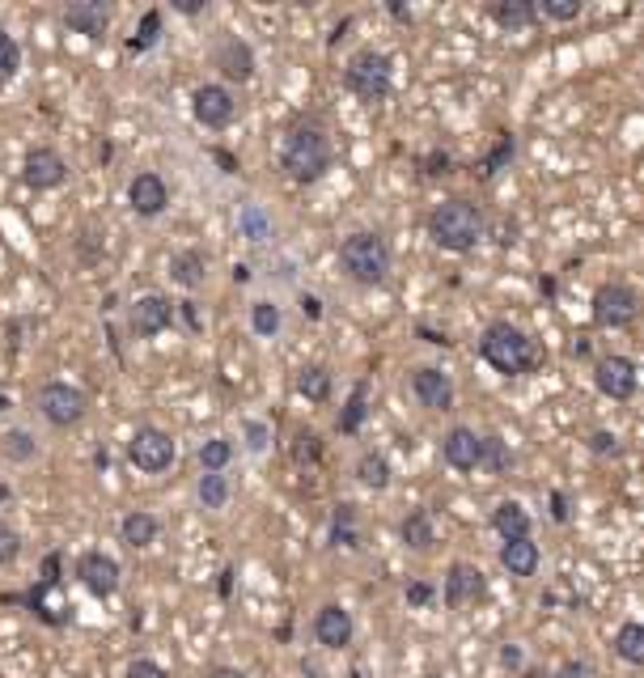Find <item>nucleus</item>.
<instances>
[{
    "label": "nucleus",
    "mask_w": 644,
    "mask_h": 678,
    "mask_svg": "<svg viewBox=\"0 0 644 678\" xmlns=\"http://www.w3.org/2000/svg\"><path fill=\"white\" fill-rule=\"evenodd\" d=\"M428 238L450 255H467L483 238V212L471 200H445L428 212Z\"/></svg>",
    "instance_id": "obj_1"
},
{
    "label": "nucleus",
    "mask_w": 644,
    "mask_h": 678,
    "mask_svg": "<svg viewBox=\"0 0 644 678\" xmlns=\"http://www.w3.org/2000/svg\"><path fill=\"white\" fill-rule=\"evenodd\" d=\"M390 263H395L390 242L382 234H373V229H356V234L339 242V267H344V276L352 284L373 289V284H382L390 276Z\"/></svg>",
    "instance_id": "obj_2"
},
{
    "label": "nucleus",
    "mask_w": 644,
    "mask_h": 678,
    "mask_svg": "<svg viewBox=\"0 0 644 678\" xmlns=\"http://www.w3.org/2000/svg\"><path fill=\"white\" fill-rule=\"evenodd\" d=\"M479 356L488 361L496 373H505V378H517V373H530L539 365V348H534V339L513 327V323H492L488 331L479 335Z\"/></svg>",
    "instance_id": "obj_3"
},
{
    "label": "nucleus",
    "mask_w": 644,
    "mask_h": 678,
    "mask_svg": "<svg viewBox=\"0 0 644 678\" xmlns=\"http://www.w3.org/2000/svg\"><path fill=\"white\" fill-rule=\"evenodd\" d=\"M280 166H284V174H289L293 183H318V178L331 170L327 136H322L314 123L293 128L289 136H284V145H280Z\"/></svg>",
    "instance_id": "obj_4"
},
{
    "label": "nucleus",
    "mask_w": 644,
    "mask_h": 678,
    "mask_svg": "<svg viewBox=\"0 0 644 678\" xmlns=\"http://www.w3.org/2000/svg\"><path fill=\"white\" fill-rule=\"evenodd\" d=\"M344 85L361 102H386L390 89H395V64H390V56H382V51L365 47V51H356V56L348 60Z\"/></svg>",
    "instance_id": "obj_5"
},
{
    "label": "nucleus",
    "mask_w": 644,
    "mask_h": 678,
    "mask_svg": "<svg viewBox=\"0 0 644 678\" xmlns=\"http://www.w3.org/2000/svg\"><path fill=\"white\" fill-rule=\"evenodd\" d=\"M128 458H132V467L136 471H145V475H166L174 467V458H178V445L174 437L166 433V428H153V424H140L132 441H128Z\"/></svg>",
    "instance_id": "obj_6"
},
{
    "label": "nucleus",
    "mask_w": 644,
    "mask_h": 678,
    "mask_svg": "<svg viewBox=\"0 0 644 678\" xmlns=\"http://www.w3.org/2000/svg\"><path fill=\"white\" fill-rule=\"evenodd\" d=\"M34 407L43 412L47 424H56V428H77L85 416H89V399H85V390L77 386H68V382H47L39 395H34Z\"/></svg>",
    "instance_id": "obj_7"
},
{
    "label": "nucleus",
    "mask_w": 644,
    "mask_h": 678,
    "mask_svg": "<svg viewBox=\"0 0 644 678\" xmlns=\"http://www.w3.org/2000/svg\"><path fill=\"white\" fill-rule=\"evenodd\" d=\"M636 314H640V293L632 289V284L611 280V284H602V289L594 293V323L598 327H611V331L632 327Z\"/></svg>",
    "instance_id": "obj_8"
},
{
    "label": "nucleus",
    "mask_w": 644,
    "mask_h": 678,
    "mask_svg": "<svg viewBox=\"0 0 644 678\" xmlns=\"http://www.w3.org/2000/svg\"><path fill=\"white\" fill-rule=\"evenodd\" d=\"M483 594H488L483 568H475L467 560H454L450 573H445V585H441V602L450 606V611H467V606L483 602Z\"/></svg>",
    "instance_id": "obj_9"
},
{
    "label": "nucleus",
    "mask_w": 644,
    "mask_h": 678,
    "mask_svg": "<svg viewBox=\"0 0 644 678\" xmlns=\"http://www.w3.org/2000/svg\"><path fill=\"white\" fill-rule=\"evenodd\" d=\"M191 115H195V123H204V128H212V132H221V128H229V123H234L238 102H234V94H229V85L208 81V85H200V89L191 94Z\"/></svg>",
    "instance_id": "obj_10"
},
{
    "label": "nucleus",
    "mask_w": 644,
    "mask_h": 678,
    "mask_svg": "<svg viewBox=\"0 0 644 678\" xmlns=\"http://www.w3.org/2000/svg\"><path fill=\"white\" fill-rule=\"evenodd\" d=\"M594 386L602 390L606 399H615V403H628L636 395V386H640V373H636V361L632 356H602V361L594 365Z\"/></svg>",
    "instance_id": "obj_11"
},
{
    "label": "nucleus",
    "mask_w": 644,
    "mask_h": 678,
    "mask_svg": "<svg viewBox=\"0 0 644 678\" xmlns=\"http://www.w3.org/2000/svg\"><path fill=\"white\" fill-rule=\"evenodd\" d=\"M64 178H68V162L56 153V149H47V145H34L26 153V162H22V183L34 187V191H56L64 187Z\"/></svg>",
    "instance_id": "obj_12"
},
{
    "label": "nucleus",
    "mask_w": 644,
    "mask_h": 678,
    "mask_svg": "<svg viewBox=\"0 0 644 678\" xmlns=\"http://www.w3.org/2000/svg\"><path fill=\"white\" fill-rule=\"evenodd\" d=\"M411 395H416V403L428 407V412H450L458 390H454V378L445 369L424 365V369L411 373Z\"/></svg>",
    "instance_id": "obj_13"
},
{
    "label": "nucleus",
    "mask_w": 644,
    "mask_h": 678,
    "mask_svg": "<svg viewBox=\"0 0 644 678\" xmlns=\"http://www.w3.org/2000/svg\"><path fill=\"white\" fill-rule=\"evenodd\" d=\"M174 301L170 297H161V293H145V297H136L132 301V310H128V327H132V335H140V339H153V335H161L170 323H174Z\"/></svg>",
    "instance_id": "obj_14"
},
{
    "label": "nucleus",
    "mask_w": 644,
    "mask_h": 678,
    "mask_svg": "<svg viewBox=\"0 0 644 678\" xmlns=\"http://www.w3.org/2000/svg\"><path fill=\"white\" fill-rule=\"evenodd\" d=\"M77 581L94 598H111L119 590V560L106 556V551H85L77 560Z\"/></svg>",
    "instance_id": "obj_15"
},
{
    "label": "nucleus",
    "mask_w": 644,
    "mask_h": 678,
    "mask_svg": "<svg viewBox=\"0 0 644 678\" xmlns=\"http://www.w3.org/2000/svg\"><path fill=\"white\" fill-rule=\"evenodd\" d=\"M128 204L136 217H161V212L170 208V187H166V178L145 170V174H136L132 183H128Z\"/></svg>",
    "instance_id": "obj_16"
},
{
    "label": "nucleus",
    "mask_w": 644,
    "mask_h": 678,
    "mask_svg": "<svg viewBox=\"0 0 644 678\" xmlns=\"http://www.w3.org/2000/svg\"><path fill=\"white\" fill-rule=\"evenodd\" d=\"M352 636H356V623H352V615L339 602H327L314 615V640H318L322 649H348Z\"/></svg>",
    "instance_id": "obj_17"
},
{
    "label": "nucleus",
    "mask_w": 644,
    "mask_h": 678,
    "mask_svg": "<svg viewBox=\"0 0 644 678\" xmlns=\"http://www.w3.org/2000/svg\"><path fill=\"white\" fill-rule=\"evenodd\" d=\"M212 64L221 68L225 81H250L255 77V47L246 39H221L212 51Z\"/></svg>",
    "instance_id": "obj_18"
},
{
    "label": "nucleus",
    "mask_w": 644,
    "mask_h": 678,
    "mask_svg": "<svg viewBox=\"0 0 644 678\" xmlns=\"http://www.w3.org/2000/svg\"><path fill=\"white\" fill-rule=\"evenodd\" d=\"M64 26L73 34H85V39H102V34L111 30V9H106L102 0H73V5L64 9Z\"/></svg>",
    "instance_id": "obj_19"
},
{
    "label": "nucleus",
    "mask_w": 644,
    "mask_h": 678,
    "mask_svg": "<svg viewBox=\"0 0 644 678\" xmlns=\"http://www.w3.org/2000/svg\"><path fill=\"white\" fill-rule=\"evenodd\" d=\"M441 458H445V467H454V471H475L479 467V433L467 424L450 428V433L441 437Z\"/></svg>",
    "instance_id": "obj_20"
},
{
    "label": "nucleus",
    "mask_w": 644,
    "mask_h": 678,
    "mask_svg": "<svg viewBox=\"0 0 644 678\" xmlns=\"http://www.w3.org/2000/svg\"><path fill=\"white\" fill-rule=\"evenodd\" d=\"M539 543L534 539H509L500 547V568H505L509 577H534L539 573Z\"/></svg>",
    "instance_id": "obj_21"
},
{
    "label": "nucleus",
    "mask_w": 644,
    "mask_h": 678,
    "mask_svg": "<svg viewBox=\"0 0 644 678\" xmlns=\"http://www.w3.org/2000/svg\"><path fill=\"white\" fill-rule=\"evenodd\" d=\"M492 526H496V534L505 543L509 539H530V513H526L522 501H500L492 509Z\"/></svg>",
    "instance_id": "obj_22"
},
{
    "label": "nucleus",
    "mask_w": 644,
    "mask_h": 678,
    "mask_svg": "<svg viewBox=\"0 0 644 678\" xmlns=\"http://www.w3.org/2000/svg\"><path fill=\"white\" fill-rule=\"evenodd\" d=\"M170 276L174 284H183V289H200L208 280V255L204 251H178L170 259Z\"/></svg>",
    "instance_id": "obj_23"
},
{
    "label": "nucleus",
    "mask_w": 644,
    "mask_h": 678,
    "mask_svg": "<svg viewBox=\"0 0 644 678\" xmlns=\"http://www.w3.org/2000/svg\"><path fill=\"white\" fill-rule=\"evenodd\" d=\"M488 13L500 30H526L539 17L534 13V0H496V5H488Z\"/></svg>",
    "instance_id": "obj_24"
},
{
    "label": "nucleus",
    "mask_w": 644,
    "mask_h": 678,
    "mask_svg": "<svg viewBox=\"0 0 644 678\" xmlns=\"http://www.w3.org/2000/svg\"><path fill=\"white\" fill-rule=\"evenodd\" d=\"M157 517L153 513H145V509H136V513H128L119 522V539L128 543V547H149V543H157Z\"/></svg>",
    "instance_id": "obj_25"
},
{
    "label": "nucleus",
    "mask_w": 644,
    "mask_h": 678,
    "mask_svg": "<svg viewBox=\"0 0 644 678\" xmlns=\"http://www.w3.org/2000/svg\"><path fill=\"white\" fill-rule=\"evenodd\" d=\"M369 416V382H356L352 386V395L344 403V412H339V433H361V424Z\"/></svg>",
    "instance_id": "obj_26"
},
{
    "label": "nucleus",
    "mask_w": 644,
    "mask_h": 678,
    "mask_svg": "<svg viewBox=\"0 0 644 678\" xmlns=\"http://www.w3.org/2000/svg\"><path fill=\"white\" fill-rule=\"evenodd\" d=\"M479 467L488 471V475H505V471L513 467V450H509V441H500L496 433L479 437Z\"/></svg>",
    "instance_id": "obj_27"
},
{
    "label": "nucleus",
    "mask_w": 644,
    "mask_h": 678,
    "mask_svg": "<svg viewBox=\"0 0 644 678\" xmlns=\"http://www.w3.org/2000/svg\"><path fill=\"white\" fill-rule=\"evenodd\" d=\"M403 543L411 547V551H428L437 543V530H433V517H428L424 509H416V513H407L403 517Z\"/></svg>",
    "instance_id": "obj_28"
},
{
    "label": "nucleus",
    "mask_w": 644,
    "mask_h": 678,
    "mask_svg": "<svg viewBox=\"0 0 644 678\" xmlns=\"http://www.w3.org/2000/svg\"><path fill=\"white\" fill-rule=\"evenodd\" d=\"M238 234L246 242H267L272 238V217H267L263 204H242L238 208Z\"/></svg>",
    "instance_id": "obj_29"
},
{
    "label": "nucleus",
    "mask_w": 644,
    "mask_h": 678,
    "mask_svg": "<svg viewBox=\"0 0 644 678\" xmlns=\"http://www.w3.org/2000/svg\"><path fill=\"white\" fill-rule=\"evenodd\" d=\"M615 653L623 657L628 666H644V628L636 619H628L623 628L615 632Z\"/></svg>",
    "instance_id": "obj_30"
},
{
    "label": "nucleus",
    "mask_w": 644,
    "mask_h": 678,
    "mask_svg": "<svg viewBox=\"0 0 644 678\" xmlns=\"http://www.w3.org/2000/svg\"><path fill=\"white\" fill-rule=\"evenodd\" d=\"M195 496H200V505L204 509H225L229 505V479L221 475V471H204L200 475V484H195Z\"/></svg>",
    "instance_id": "obj_31"
},
{
    "label": "nucleus",
    "mask_w": 644,
    "mask_h": 678,
    "mask_svg": "<svg viewBox=\"0 0 644 678\" xmlns=\"http://www.w3.org/2000/svg\"><path fill=\"white\" fill-rule=\"evenodd\" d=\"M356 479H361L369 492H386L390 488V462L382 454H361V462H356Z\"/></svg>",
    "instance_id": "obj_32"
},
{
    "label": "nucleus",
    "mask_w": 644,
    "mask_h": 678,
    "mask_svg": "<svg viewBox=\"0 0 644 678\" xmlns=\"http://www.w3.org/2000/svg\"><path fill=\"white\" fill-rule=\"evenodd\" d=\"M331 543L335 547H361V534H356V505H335L331 517Z\"/></svg>",
    "instance_id": "obj_33"
},
{
    "label": "nucleus",
    "mask_w": 644,
    "mask_h": 678,
    "mask_svg": "<svg viewBox=\"0 0 644 678\" xmlns=\"http://www.w3.org/2000/svg\"><path fill=\"white\" fill-rule=\"evenodd\" d=\"M297 390H301V395H306L310 403H327V399H331V373L322 369V365L301 369V373H297Z\"/></svg>",
    "instance_id": "obj_34"
},
{
    "label": "nucleus",
    "mask_w": 644,
    "mask_h": 678,
    "mask_svg": "<svg viewBox=\"0 0 644 678\" xmlns=\"http://www.w3.org/2000/svg\"><path fill=\"white\" fill-rule=\"evenodd\" d=\"M157 39H161V9H149L145 17H140V30L128 39V51H132V56H140V51L157 47Z\"/></svg>",
    "instance_id": "obj_35"
},
{
    "label": "nucleus",
    "mask_w": 644,
    "mask_h": 678,
    "mask_svg": "<svg viewBox=\"0 0 644 678\" xmlns=\"http://www.w3.org/2000/svg\"><path fill=\"white\" fill-rule=\"evenodd\" d=\"M229 458H234V441L229 437H212V441L200 445V467L204 471H225Z\"/></svg>",
    "instance_id": "obj_36"
},
{
    "label": "nucleus",
    "mask_w": 644,
    "mask_h": 678,
    "mask_svg": "<svg viewBox=\"0 0 644 678\" xmlns=\"http://www.w3.org/2000/svg\"><path fill=\"white\" fill-rule=\"evenodd\" d=\"M0 454H5L9 462H30L34 454H39V445H34L30 433H22V428H13V433L0 437Z\"/></svg>",
    "instance_id": "obj_37"
},
{
    "label": "nucleus",
    "mask_w": 644,
    "mask_h": 678,
    "mask_svg": "<svg viewBox=\"0 0 644 678\" xmlns=\"http://www.w3.org/2000/svg\"><path fill=\"white\" fill-rule=\"evenodd\" d=\"M250 327H255V335L272 339L280 331V306L276 301H255V306H250Z\"/></svg>",
    "instance_id": "obj_38"
},
{
    "label": "nucleus",
    "mask_w": 644,
    "mask_h": 678,
    "mask_svg": "<svg viewBox=\"0 0 644 678\" xmlns=\"http://www.w3.org/2000/svg\"><path fill=\"white\" fill-rule=\"evenodd\" d=\"M17 68H22V47L9 30H0V81H13Z\"/></svg>",
    "instance_id": "obj_39"
},
{
    "label": "nucleus",
    "mask_w": 644,
    "mask_h": 678,
    "mask_svg": "<svg viewBox=\"0 0 644 678\" xmlns=\"http://www.w3.org/2000/svg\"><path fill=\"white\" fill-rule=\"evenodd\" d=\"M581 9H585L581 0H539V5H534V13L551 17V22H577Z\"/></svg>",
    "instance_id": "obj_40"
},
{
    "label": "nucleus",
    "mask_w": 644,
    "mask_h": 678,
    "mask_svg": "<svg viewBox=\"0 0 644 678\" xmlns=\"http://www.w3.org/2000/svg\"><path fill=\"white\" fill-rule=\"evenodd\" d=\"M17 556H22V534L9 522H0V564H13Z\"/></svg>",
    "instance_id": "obj_41"
},
{
    "label": "nucleus",
    "mask_w": 644,
    "mask_h": 678,
    "mask_svg": "<svg viewBox=\"0 0 644 678\" xmlns=\"http://www.w3.org/2000/svg\"><path fill=\"white\" fill-rule=\"evenodd\" d=\"M505 162H513V136H500V140H496V149L488 153V162H483V178H492Z\"/></svg>",
    "instance_id": "obj_42"
},
{
    "label": "nucleus",
    "mask_w": 644,
    "mask_h": 678,
    "mask_svg": "<svg viewBox=\"0 0 644 678\" xmlns=\"http://www.w3.org/2000/svg\"><path fill=\"white\" fill-rule=\"evenodd\" d=\"M267 445H272V428H267L263 420H246V450H250V454H263Z\"/></svg>",
    "instance_id": "obj_43"
},
{
    "label": "nucleus",
    "mask_w": 644,
    "mask_h": 678,
    "mask_svg": "<svg viewBox=\"0 0 644 678\" xmlns=\"http://www.w3.org/2000/svg\"><path fill=\"white\" fill-rule=\"evenodd\" d=\"M123 678H170V674L161 670L153 657H136V662H128V670H123Z\"/></svg>",
    "instance_id": "obj_44"
},
{
    "label": "nucleus",
    "mask_w": 644,
    "mask_h": 678,
    "mask_svg": "<svg viewBox=\"0 0 644 678\" xmlns=\"http://www.w3.org/2000/svg\"><path fill=\"white\" fill-rule=\"evenodd\" d=\"M420 166H424V174H428V178H441V174H450V166H454V162H450V153H428Z\"/></svg>",
    "instance_id": "obj_45"
},
{
    "label": "nucleus",
    "mask_w": 644,
    "mask_h": 678,
    "mask_svg": "<svg viewBox=\"0 0 644 678\" xmlns=\"http://www.w3.org/2000/svg\"><path fill=\"white\" fill-rule=\"evenodd\" d=\"M433 598H437V590H433L428 581H411V585H407V602H411V606H428Z\"/></svg>",
    "instance_id": "obj_46"
},
{
    "label": "nucleus",
    "mask_w": 644,
    "mask_h": 678,
    "mask_svg": "<svg viewBox=\"0 0 644 678\" xmlns=\"http://www.w3.org/2000/svg\"><path fill=\"white\" fill-rule=\"evenodd\" d=\"M293 454H297V462H314V458H318V437H314V433H301Z\"/></svg>",
    "instance_id": "obj_47"
},
{
    "label": "nucleus",
    "mask_w": 644,
    "mask_h": 678,
    "mask_svg": "<svg viewBox=\"0 0 644 678\" xmlns=\"http://www.w3.org/2000/svg\"><path fill=\"white\" fill-rule=\"evenodd\" d=\"M589 450L594 454H619V437L615 433H594L589 437Z\"/></svg>",
    "instance_id": "obj_48"
},
{
    "label": "nucleus",
    "mask_w": 644,
    "mask_h": 678,
    "mask_svg": "<svg viewBox=\"0 0 644 678\" xmlns=\"http://www.w3.org/2000/svg\"><path fill=\"white\" fill-rule=\"evenodd\" d=\"M551 678H594V666L589 662H564Z\"/></svg>",
    "instance_id": "obj_49"
},
{
    "label": "nucleus",
    "mask_w": 644,
    "mask_h": 678,
    "mask_svg": "<svg viewBox=\"0 0 644 678\" xmlns=\"http://www.w3.org/2000/svg\"><path fill=\"white\" fill-rule=\"evenodd\" d=\"M170 9L183 17H200V13H208V0H170Z\"/></svg>",
    "instance_id": "obj_50"
},
{
    "label": "nucleus",
    "mask_w": 644,
    "mask_h": 678,
    "mask_svg": "<svg viewBox=\"0 0 644 678\" xmlns=\"http://www.w3.org/2000/svg\"><path fill=\"white\" fill-rule=\"evenodd\" d=\"M500 666L522 670V645H505V649H500Z\"/></svg>",
    "instance_id": "obj_51"
},
{
    "label": "nucleus",
    "mask_w": 644,
    "mask_h": 678,
    "mask_svg": "<svg viewBox=\"0 0 644 678\" xmlns=\"http://www.w3.org/2000/svg\"><path fill=\"white\" fill-rule=\"evenodd\" d=\"M551 517H556V522H568V501H564V492H551Z\"/></svg>",
    "instance_id": "obj_52"
},
{
    "label": "nucleus",
    "mask_w": 644,
    "mask_h": 678,
    "mask_svg": "<svg viewBox=\"0 0 644 678\" xmlns=\"http://www.w3.org/2000/svg\"><path fill=\"white\" fill-rule=\"evenodd\" d=\"M301 310H306L310 318H318V314H322V306H318V297H301Z\"/></svg>",
    "instance_id": "obj_53"
},
{
    "label": "nucleus",
    "mask_w": 644,
    "mask_h": 678,
    "mask_svg": "<svg viewBox=\"0 0 644 678\" xmlns=\"http://www.w3.org/2000/svg\"><path fill=\"white\" fill-rule=\"evenodd\" d=\"M208 678H246V674H242V670H225V666H221V670H212Z\"/></svg>",
    "instance_id": "obj_54"
},
{
    "label": "nucleus",
    "mask_w": 644,
    "mask_h": 678,
    "mask_svg": "<svg viewBox=\"0 0 644 678\" xmlns=\"http://www.w3.org/2000/svg\"><path fill=\"white\" fill-rule=\"evenodd\" d=\"M234 280H238V284H246V280H250V267H246V263H238V267H234Z\"/></svg>",
    "instance_id": "obj_55"
},
{
    "label": "nucleus",
    "mask_w": 644,
    "mask_h": 678,
    "mask_svg": "<svg viewBox=\"0 0 644 678\" xmlns=\"http://www.w3.org/2000/svg\"><path fill=\"white\" fill-rule=\"evenodd\" d=\"M522 678H551V674H543V670H522Z\"/></svg>",
    "instance_id": "obj_56"
},
{
    "label": "nucleus",
    "mask_w": 644,
    "mask_h": 678,
    "mask_svg": "<svg viewBox=\"0 0 644 678\" xmlns=\"http://www.w3.org/2000/svg\"><path fill=\"white\" fill-rule=\"evenodd\" d=\"M0 412H9V399H5V395H0Z\"/></svg>",
    "instance_id": "obj_57"
},
{
    "label": "nucleus",
    "mask_w": 644,
    "mask_h": 678,
    "mask_svg": "<svg viewBox=\"0 0 644 678\" xmlns=\"http://www.w3.org/2000/svg\"><path fill=\"white\" fill-rule=\"evenodd\" d=\"M424 678H441V674H424Z\"/></svg>",
    "instance_id": "obj_58"
}]
</instances>
